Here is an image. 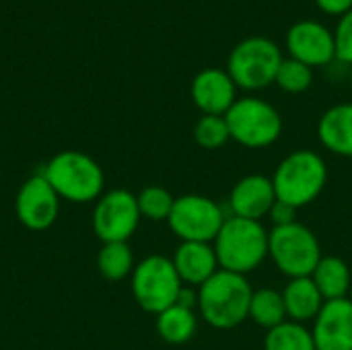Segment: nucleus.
<instances>
[{
    "label": "nucleus",
    "instance_id": "29",
    "mask_svg": "<svg viewBox=\"0 0 352 350\" xmlns=\"http://www.w3.org/2000/svg\"><path fill=\"white\" fill-rule=\"evenodd\" d=\"M318 6L328 14H344L352 8V0H316Z\"/></svg>",
    "mask_w": 352,
    "mask_h": 350
},
{
    "label": "nucleus",
    "instance_id": "21",
    "mask_svg": "<svg viewBox=\"0 0 352 350\" xmlns=\"http://www.w3.org/2000/svg\"><path fill=\"white\" fill-rule=\"evenodd\" d=\"M250 320H254L260 328H266V332L287 322L289 318L283 293L268 287L254 291L250 301Z\"/></svg>",
    "mask_w": 352,
    "mask_h": 350
},
{
    "label": "nucleus",
    "instance_id": "3",
    "mask_svg": "<svg viewBox=\"0 0 352 350\" xmlns=\"http://www.w3.org/2000/svg\"><path fill=\"white\" fill-rule=\"evenodd\" d=\"M212 245L221 270L245 276L268 258L270 233L262 221L227 217Z\"/></svg>",
    "mask_w": 352,
    "mask_h": 350
},
{
    "label": "nucleus",
    "instance_id": "12",
    "mask_svg": "<svg viewBox=\"0 0 352 350\" xmlns=\"http://www.w3.org/2000/svg\"><path fill=\"white\" fill-rule=\"evenodd\" d=\"M287 47L291 58L316 68L326 66L336 60V39L334 31L324 23L305 19L291 25L287 31Z\"/></svg>",
    "mask_w": 352,
    "mask_h": 350
},
{
    "label": "nucleus",
    "instance_id": "14",
    "mask_svg": "<svg viewBox=\"0 0 352 350\" xmlns=\"http://www.w3.org/2000/svg\"><path fill=\"white\" fill-rule=\"evenodd\" d=\"M316 350H352V299L326 301L314 320Z\"/></svg>",
    "mask_w": 352,
    "mask_h": 350
},
{
    "label": "nucleus",
    "instance_id": "2",
    "mask_svg": "<svg viewBox=\"0 0 352 350\" xmlns=\"http://www.w3.org/2000/svg\"><path fill=\"white\" fill-rule=\"evenodd\" d=\"M328 184V165L324 157L311 149L289 153L274 169L272 186L276 200L295 206L297 210L316 202Z\"/></svg>",
    "mask_w": 352,
    "mask_h": 350
},
{
    "label": "nucleus",
    "instance_id": "11",
    "mask_svg": "<svg viewBox=\"0 0 352 350\" xmlns=\"http://www.w3.org/2000/svg\"><path fill=\"white\" fill-rule=\"evenodd\" d=\"M14 212L21 225L29 231H45L58 219L60 196L41 173H35L19 188L14 198Z\"/></svg>",
    "mask_w": 352,
    "mask_h": 350
},
{
    "label": "nucleus",
    "instance_id": "28",
    "mask_svg": "<svg viewBox=\"0 0 352 350\" xmlns=\"http://www.w3.org/2000/svg\"><path fill=\"white\" fill-rule=\"evenodd\" d=\"M268 217L274 221V227L291 225V223H295V221H297V208H295V206H291V204H285V202L276 200Z\"/></svg>",
    "mask_w": 352,
    "mask_h": 350
},
{
    "label": "nucleus",
    "instance_id": "30",
    "mask_svg": "<svg viewBox=\"0 0 352 350\" xmlns=\"http://www.w3.org/2000/svg\"><path fill=\"white\" fill-rule=\"evenodd\" d=\"M351 91H352V74H351Z\"/></svg>",
    "mask_w": 352,
    "mask_h": 350
},
{
    "label": "nucleus",
    "instance_id": "27",
    "mask_svg": "<svg viewBox=\"0 0 352 350\" xmlns=\"http://www.w3.org/2000/svg\"><path fill=\"white\" fill-rule=\"evenodd\" d=\"M336 39V60L352 64V8L344 12L334 31Z\"/></svg>",
    "mask_w": 352,
    "mask_h": 350
},
{
    "label": "nucleus",
    "instance_id": "13",
    "mask_svg": "<svg viewBox=\"0 0 352 350\" xmlns=\"http://www.w3.org/2000/svg\"><path fill=\"white\" fill-rule=\"evenodd\" d=\"M190 93L204 116H225L237 101V85L223 68L200 70L192 80Z\"/></svg>",
    "mask_w": 352,
    "mask_h": 350
},
{
    "label": "nucleus",
    "instance_id": "4",
    "mask_svg": "<svg viewBox=\"0 0 352 350\" xmlns=\"http://www.w3.org/2000/svg\"><path fill=\"white\" fill-rule=\"evenodd\" d=\"M41 175L50 182L60 200L74 204L97 200L105 186L101 165L80 151H62L54 155L43 167Z\"/></svg>",
    "mask_w": 352,
    "mask_h": 350
},
{
    "label": "nucleus",
    "instance_id": "19",
    "mask_svg": "<svg viewBox=\"0 0 352 350\" xmlns=\"http://www.w3.org/2000/svg\"><path fill=\"white\" fill-rule=\"evenodd\" d=\"M311 281L320 289L324 301L346 299L351 297L352 272L351 266L338 256H324L316 266Z\"/></svg>",
    "mask_w": 352,
    "mask_h": 350
},
{
    "label": "nucleus",
    "instance_id": "23",
    "mask_svg": "<svg viewBox=\"0 0 352 350\" xmlns=\"http://www.w3.org/2000/svg\"><path fill=\"white\" fill-rule=\"evenodd\" d=\"M264 350H316L314 334L299 322H283L264 336Z\"/></svg>",
    "mask_w": 352,
    "mask_h": 350
},
{
    "label": "nucleus",
    "instance_id": "18",
    "mask_svg": "<svg viewBox=\"0 0 352 350\" xmlns=\"http://www.w3.org/2000/svg\"><path fill=\"white\" fill-rule=\"evenodd\" d=\"M280 293H283V299H285L287 318L291 322H299V324L314 322L320 316V311H322V307L326 303L320 289L311 281V276L289 278L287 287Z\"/></svg>",
    "mask_w": 352,
    "mask_h": 350
},
{
    "label": "nucleus",
    "instance_id": "17",
    "mask_svg": "<svg viewBox=\"0 0 352 350\" xmlns=\"http://www.w3.org/2000/svg\"><path fill=\"white\" fill-rule=\"evenodd\" d=\"M320 142L334 155L352 159V101L332 105L318 124Z\"/></svg>",
    "mask_w": 352,
    "mask_h": 350
},
{
    "label": "nucleus",
    "instance_id": "22",
    "mask_svg": "<svg viewBox=\"0 0 352 350\" xmlns=\"http://www.w3.org/2000/svg\"><path fill=\"white\" fill-rule=\"evenodd\" d=\"M134 266V254L128 243H103L97 254V270L109 283L124 281Z\"/></svg>",
    "mask_w": 352,
    "mask_h": 350
},
{
    "label": "nucleus",
    "instance_id": "9",
    "mask_svg": "<svg viewBox=\"0 0 352 350\" xmlns=\"http://www.w3.org/2000/svg\"><path fill=\"white\" fill-rule=\"evenodd\" d=\"M225 221L227 217L217 200L200 194H186L175 198L167 225L182 241L212 243Z\"/></svg>",
    "mask_w": 352,
    "mask_h": 350
},
{
    "label": "nucleus",
    "instance_id": "25",
    "mask_svg": "<svg viewBox=\"0 0 352 350\" xmlns=\"http://www.w3.org/2000/svg\"><path fill=\"white\" fill-rule=\"evenodd\" d=\"M194 140L206 151H219L231 140L229 124L225 116H204L194 126Z\"/></svg>",
    "mask_w": 352,
    "mask_h": 350
},
{
    "label": "nucleus",
    "instance_id": "10",
    "mask_svg": "<svg viewBox=\"0 0 352 350\" xmlns=\"http://www.w3.org/2000/svg\"><path fill=\"white\" fill-rule=\"evenodd\" d=\"M138 200L128 190H111L97 198L93 208V233L101 243H128L140 225Z\"/></svg>",
    "mask_w": 352,
    "mask_h": 350
},
{
    "label": "nucleus",
    "instance_id": "8",
    "mask_svg": "<svg viewBox=\"0 0 352 350\" xmlns=\"http://www.w3.org/2000/svg\"><path fill=\"white\" fill-rule=\"evenodd\" d=\"M231 140L245 149H266L283 134L278 109L260 97H241L225 113Z\"/></svg>",
    "mask_w": 352,
    "mask_h": 350
},
{
    "label": "nucleus",
    "instance_id": "1",
    "mask_svg": "<svg viewBox=\"0 0 352 350\" xmlns=\"http://www.w3.org/2000/svg\"><path fill=\"white\" fill-rule=\"evenodd\" d=\"M254 289L243 274L219 270L198 287V314L217 330H233L250 320Z\"/></svg>",
    "mask_w": 352,
    "mask_h": 350
},
{
    "label": "nucleus",
    "instance_id": "15",
    "mask_svg": "<svg viewBox=\"0 0 352 350\" xmlns=\"http://www.w3.org/2000/svg\"><path fill=\"white\" fill-rule=\"evenodd\" d=\"M276 202V192L272 186V177L262 173H250L235 182L229 192V208L233 217L262 221L270 215Z\"/></svg>",
    "mask_w": 352,
    "mask_h": 350
},
{
    "label": "nucleus",
    "instance_id": "31",
    "mask_svg": "<svg viewBox=\"0 0 352 350\" xmlns=\"http://www.w3.org/2000/svg\"><path fill=\"white\" fill-rule=\"evenodd\" d=\"M351 299H352V289H351Z\"/></svg>",
    "mask_w": 352,
    "mask_h": 350
},
{
    "label": "nucleus",
    "instance_id": "6",
    "mask_svg": "<svg viewBox=\"0 0 352 350\" xmlns=\"http://www.w3.org/2000/svg\"><path fill=\"white\" fill-rule=\"evenodd\" d=\"M130 287L138 307L146 314L159 316L161 311L177 303L184 283L171 258L148 256L134 266L130 274Z\"/></svg>",
    "mask_w": 352,
    "mask_h": 350
},
{
    "label": "nucleus",
    "instance_id": "24",
    "mask_svg": "<svg viewBox=\"0 0 352 350\" xmlns=\"http://www.w3.org/2000/svg\"><path fill=\"white\" fill-rule=\"evenodd\" d=\"M136 200H138L140 217L155 221V223L167 221L173 210V204H175V196L163 186H146L136 196Z\"/></svg>",
    "mask_w": 352,
    "mask_h": 350
},
{
    "label": "nucleus",
    "instance_id": "20",
    "mask_svg": "<svg viewBox=\"0 0 352 350\" xmlns=\"http://www.w3.org/2000/svg\"><path fill=\"white\" fill-rule=\"evenodd\" d=\"M155 328L161 340H165L167 344H186L194 338L198 330V318L194 309L175 303L157 316Z\"/></svg>",
    "mask_w": 352,
    "mask_h": 350
},
{
    "label": "nucleus",
    "instance_id": "16",
    "mask_svg": "<svg viewBox=\"0 0 352 350\" xmlns=\"http://www.w3.org/2000/svg\"><path fill=\"white\" fill-rule=\"evenodd\" d=\"M171 262H173L182 283L188 287H202L208 278H212L221 270L212 243L182 241L173 254Z\"/></svg>",
    "mask_w": 352,
    "mask_h": 350
},
{
    "label": "nucleus",
    "instance_id": "7",
    "mask_svg": "<svg viewBox=\"0 0 352 350\" xmlns=\"http://www.w3.org/2000/svg\"><path fill=\"white\" fill-rule=\"evenodd\" d=\"M268 256L272 258L274 266L289 278L311 276L324 258L316 233L297 221L291 225L272 227Z\"/></svg>",
    "mask_w": 352,
    "mask_h": 350
},
{
    "label": "nucleus",
    "instance_id": "5",
    "mask_svg": "<svg viewBox=\"0 0 352 350\" xmlns=\"http://www.w3.org/2000/svg\"><path fill=\"white\" fill-rule=\"evenodd\" d=\"M283 52L278 43L264 35H252L241 39L229 54L227 72L237 89L260 91L274 83Z\"/></svg>",
    "mask_w": 352,
    "mask_h": 350
},
{
    "label": "nucleus",
    "instance_id": "26",
    "mask_svg": "<svg viewBox=\"0 0 352 350\" xmlns=\"http://www.w3.org/2000/svg\"><path fill=\"white\" fill-rule=\"evenodd\" d=\"M274 83L287 91V93H303L314 83V68L295 60V58H283Z\"/></svg>",
    "mask_w": 352,
    "mask_h": 350
}]
</instances>
